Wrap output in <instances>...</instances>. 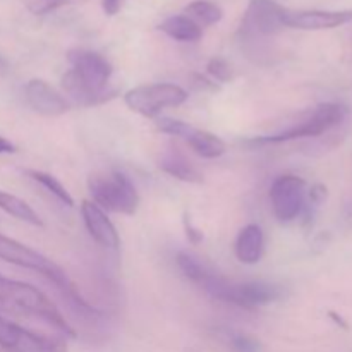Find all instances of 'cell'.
I'll use <instances>...</instances> for the list:
<instances>
[{
    "instance_id": "obj_5",
    "label": "cell",
    "mask_w": 352,
    "mask_h": 352,
    "mask_svg": "<svg viewBox=\"0 0 352 352\" xmlns=\"http://www.w3.org/2000/svg\"><path fill=\"white\" fill-rule=\"evenodd\" d=\"M91 201L102 210L122 215H134L140 206V195L136 186L124 172L113 170L110 174H95L88 179Z\"/></svg>"
},
{
    "instance_id": "obj_29",
    "label": "cell",
    "mask_w": 352,
    "mask_h": 352,
    "mask_svg": "<svg viewBox=\"0 0 352 352\" xmlns=\"http://www.w3.org/2000/svg\"><path fill=\"white\" fill-rule=\"evenodd\" d=\"M330 318H332V320H336V322L339 323V325H342V327H347L346 323H344V320H342V318H339V315H337V313L330 311Z\"/></svg>"
},
{
    "instance_id": "obj_12",
    "label": "cell",
    "mask_w": 352,
    "mask_h": 352,
    "mask_svg": "<svg viewBox=\"0 0 352 352\" xmlns=\"http://www.w3.org/2000/svg\"><path fill=\"white\" fill-rule=\"evenodd\" d=\"M24 100L33 112L43 117H60L69 110L67 100L43 79H31L26 82Z\"/></svg>"
},
{
    "instance_id": "obj_26",
    "label": "cell",
    "mask_w": 352,
    "mask_h": 352,
    "mask_svg": "<svg viewBox=\"0 0 352 352\" xmlns=\"http://www.w3.org/2000/svg\"><path fill=\"white\" fill-rule=\"evenodd\" d=\"M122 3L124 0H103V10L109 16H116L120 10V7H122Z\"/></svg>"
},
{
    "instance_id": "obj_15",
    "label": "cell",
    "mask_w": 352,
    "mask_h": 352,
    "mask_svg": "<svg viewBox=\"0 0 352 352\" xmlns=\"http://www.w3.org/2000/svg\"><path fill=\"white\" fill-rule=\"evenodd\" d=\"M236 258L244 265H256L265 251L263 230L258 223H250L239 232L236 239Z\"/></svg>"
},
{
    "instance_id": "obj_24",
    "label": "cell",
    "mask_w": 352,
    "mask_h": 352,
    "mask_svg": "<svg viewBox=\"0 0 352 352\" xmlns=\"http://www.w3.org/2000/svg\"><path fill=\"white\" fill-rule=\"evenodd\" d=\"M182 222H184V230H186V236H188L189 243H192L195 246H198V244L203 241V232L198 229V227L192 226V222H191V219H189L188 213L184 215V220H182Z\"/></svg>"
},
{
    "instance_id": "obj_7",
    "label": "cell",
    "mask_w": 352,
    "mask_h": 352,
    "mask_svg": "<svg viewBox=\"0 0 352 352\" xmlns=\"http://www.w3.org/2000/svg\"><path fill=\"white\" fill-rule=\"evenodd\" d=\"M188 91L172 82H153V85L136 86L124 95L127 109L143 117L157 119L162 110L179 107L188 100Z\"/></svg>"
},
{
    "instance_id": "obj_21",
    "label": "cell",
    "mask_w": 352,
    "mask_h": 352,
    "mask_svg": "<svg viewBox=\"0 0 352 352\" xmlns=\"http://www.w3.org/2000/svg\"><path fill=\"white\" fill-rule=\"evenodd\" d=\"M175 261H177V267L182 272V275L188 280L195 282V284H199V280L212 270L201 258L195 256L191 253H186V251H181L177 258H175Z\"/></svg>"
},
{
    "instance_id": "obj_25",
    "label": "cell",
    "mask_w": 352,
    "mask_h": 352,
    "mask_svg": "<svg viewBox=\"0 0 352 352\" xmlns=\"http://www.w3.org/2000/svg\"><path fill=\"white\" fill-rule=\"evenodd\" d=\"M327 195H329V192H327L325 186L315 184L311 189H309V192H308L309 203H311L313 206L323 205V203H325V199H327Z\"/></svg>"
},
{
    "instance_id": "obj_2",
    "label": "cell",
    "mask_w": 352,
    "mask_h": 352,
    "mask_svg": "<svg viewBox=\"0 0 352 352\" xmlns=\"http://www.w3.org/2000/svg\"><path fill=\"white\" fill-rule=\"evenodd\" d=\"M0 313L31 316L45 322L65 339H76V332L57 306L34 285L0 275Z\"/></svg>"
},
{
    "instance_id": "obj_17",
    "label": "cell",
    "mask_w": 352,
    "mask_h": 352,
    "mask_svg": "<svg viewBox=\"0 0 352 352\" xmlns=\"http://www.w3.org/2000/svg\"><path fill=\"white\" fill-rule=\"evenodd\" d=\"M162 33L170 36L175 41H198L201 38V26L189 19L188 16H170L158 26Z\"/></svg>"
},
{
    "instance_id": "obj_4",
    "label": "cell",
    "mask_w": 352,
    "mask_h": 352,
    "mask_svg": "<svg viewBox=\"0 0 352 352\" xmlns=\"http://www.w3.org/2000/svg\"><path fill=\"white\" fill-rule=\"evenodd\" d=\"M199 287L213 299L244 309H256L282 298V289L268 282H232L215 270H210L199 282Z\"/></svg>"
},
{
    "instance_id": "obj_27",
    "label": "cell",
    "mask_w": 352,
    "mask_h": 352,
    "mask_svg": "<svg viewBox=\"0 0 352 352\" xmlns=\"http://www.w3.org/2000/svg\"><path fill=\"white\" fill-rule=\"evenodd\" d=\"M192 78L196 79L195 85L198 86V89H203V91H208V89H219V86H217L213 81H210L208 78H203V76L199 74H195Z\"/></svg>"
},
{
    "instance_id": "obj_13",
    "label": "cell",
    "mask_w": 352,
    "mask_h": 352,
    "mask_svg": "<svg viewBox=\"0 0 352 352\" xmlns=\"http://www.w3.org/2000/svg\"><path fill=\"white\" fill-rule=\"evenodd\" d=\"M81 217L85 222L86 230L89 232L91 239L98 243L107 250H119L120 237L116 226L109 219L105 210L100 208L91 199H82L81 201Z\"/></svg>"
},
{
    "instance_id": "obj_1",
    "label": "cell",
    "mask_w": 352,
    "mask_h": 352,
    "mask_svg": "<svg viewBox=\"0 0 352 352\" xmlns=\"http://www.w3.org/2000/svg\"><path fill=\"white\" fill-rule=\"evenodd\" d=\"M72 67L62 76V89L78 105L93 107L112 98L107 86L113 67L103 55L91 50H71L67 55Z\"/></svg>"
},
{
    "instance_id": "obj_22",
    "label": "cell",
    "mask_w": 352,
    "mask_h": 352,
    "mask_svg": "<svg viewBox=\"0 0 352 352\" xmlns=\"http://www.w3.org/2000/svg\"><path fill=\"white\" fill-rule=\"evenodd\" d=\"M206 69H208V74L220 82H229L232 81L234 78L232 67H230L229 62L222 57H213L212 60L208 62V65H206Z\"/></svg>"
},
{
    "instance_id": "obj_11",
    "label": "cell",
    "mask_w": 352,
    "mask_h": 352,
    "mask_svg": "<svg viewBox=\"0 0 352 352\" xmlns=\"http://www.w3.org/2000/svg\"><path fill=\"white\" fill-rule=\"evenodd\" d=\"M284 28L305 31L333 30L352 23V10H291L284 9Z\"/></svg>"
},
{
    "instance_id": "obj_10",
    "label": "cell",
    "mask_w": 352,
    "mask_h": 352,
    "mask_svg": "<svg viewBox=\"0 0 352 352\" xmlns=\"http://www.w3.org/2000/svg\"><path fill=\"white\" fill-rule=\"evenodd\" d=\"M270 203L278 222H292L306 205V182L298 175H278L270 188Z\"/></svg>"
},
{
    "instance_id": "obj_14",
    "label": "cell",
    "mask_w": 352,
    "mask_h": 352,
    "mask_svg": "<svg viewBox=\"0 0 352 352\" xmlns=\"http://www.w3.org/2000/svg\"><path fill=\"white\" fill-rule=\"evenodd\" d=\"M181 140H184L192 148V151L196 155H199L201 158H206V160L222 157L227 151L226 143L219 136H215L210 131L189 126V124H186L184 131L181 134Z\"/></svg>"
},
{
    "instance_id": "obj_19",
    "label": "cell",
    "mask_w": 352,
    "mask_h": 352,
    "mask_svg": "<svg viewBox=\"0 0 352 352\" xmlns=\"http://www.w3.org/2000/svg\"><path fill=\"white\" fill-rule=\"evenodd\" d=\"M184 16L195 21L198 26H212L222 21L223 12L219 3L210 2V0H195L184 9Z\"/></svg>"
},
{
    "instance_id": "obj_18",
    "label": "cell",
    "mask_w": 352,
    "mask_h": 352,
    "mask_svg": "<svg viewBox=\"0 0 352 352\" xmlns=\"http://www.w3.org/2000/svg\"><path fill=\"white\" fill-rule=\"evenodd\" d=\"M0 210L24 223H30L33 227H43L40 215L24 199L6 191H0Z\"/></svg>"
},
{
    "instance_id": "obj_8",
    "label": "cell",
    "mask_w": 352,
    "mask_h": 352,
    "mask_svg": "<svg viewBox=\"0 0 352 352\" xmlns=\"http://www.w3.org/2000/svg\"><path fill=\"white\" fill-rule=\"evenodd\" d=\"M284 7L274 0H251L239 26L241 40L256 43L275 36L284 28Z\"/></svg>"
},
{
    "instance_id": "obj_3",
    "label": "cell",
    "mask_w": 352,
    "mask_h": 352,
    "mask_svg": "<svg viewBox=\"0 0 352 352\" xmlns=\"http://www.w3.org/2000/svg\"><path fill=\"white\" fill-rule=\"evenodd\" d=\"M0 260L6 261V263L16 265V267L26 268V270L38 272V274L43 275L47 280H50L52 284L69 299V302H72L79 311H86L93 316L100 315L95 308H91V306L76 292L74 285L71 284V280L67 278L65 272L62 270L57 263H54L50 258L38 253L33 248L26 246V244L12 239V237H7L3 236V234H0Z\"/></svg>"
},
{
    "instance_id": "obj_23",
    "label": "cell",
    "mask_w": 352,
    "mask_h": 352,
    "mask_svg": "<svg viewBox=\"0 0 352 352\" xmlns=\"http://www.w3.org/2000/svg\"><path fill=\"white\" fill-rule=\"evenodd\" d=\"M229 346L232 352H261L260 340L246 333H232L229 337Z\"/></svg>"
},
{
    "instance_id": "obj_20",
    "label": "cell",
    "mask_w": 352,
    "mask_h": 352,
    "mask_svg": "<svg viewBox=\"0 0 352 352\" xmlns=\"http://www.w3.org/2000/svg\"><path fill=\"white\" fill-rule=\"evenodd\" d=\"M26 174L30 175L34 182H38L41 188L47 189V191L50 192L57 201H60L62 205L69 206V208L74 206V199H72V196L69 195L67 189L64 188V184H62L55 175L47 174V172H41V170H26Z\"/></svg>"
},
{
    "instance_id": "obj_28",
    "label": "cell",
    "mask_w": 352,
    "mask_h": 352,
    "mask_svg": "<svg viewBox=\"0 0 352 352\" xmlns=\"http://www.w3.org/2000/svg\"><path fill=\"white\" fill-rule=\"evenodd\" d=\"M17 148L16 144L10 143L9 140H6V138L0 136V155H12L16 153Z\"/></svg>"
},
{
    "instance_id": "obj_6",
    "label": "cell",
    "mask_w": 352,
    "mask_h": 352,
    "mask_svg": "<svg viewBox=\"0 0 352 352\" xmlns=\"http://www.w3.org/2000/svg\"><path fill=\"white\" fill-rule=\"evenodd\" d=\"M347 117V107L340 105V103H322L316 107L315 110L308 113L301 122L294 124L289 129L282 131V133L270 134V136H260L253 138L248 141V144L253 146H261V144H278L287 143V141L302 140V138H318L322 134L329 133V131L336 129L337 126L346 120Z\"/></svg>"
},
{
    "instance_id": "obj_16",
    "label": "cell",
    "mask_w": 352,
    "mask_h": 352,
    "mask_svg": "<svg viewBox=\"0 0 352 352\" xmlns=\"http://www.w3.org/2000/svg\"><path fill=\"white\" fill-rule=\"evenodd\" d=\"M158 167L165 172V174L172 175V177L179 179V181L191 182V184H201L203 174L177 150L167 151L164 157L158 162Z\"/></svg>"
},
{
    "instance_id": "obj_9",
    "label": "cell",
    "mask_w": 352,
    "mask_h": 352,
    "mask_svg": "<svg viewBox=\"0 0 352 352\" xmlns=\"http://www.w3.org/2000/svg\"><path fill=\"white\" fill-rule=\"evenodd\" d=\"M0 351L2 352H67L60 336H43L31 332L0 313Z\"/></svg>"
}]
</instances>
